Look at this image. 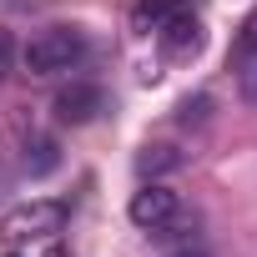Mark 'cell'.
Segmentation results:
<instances>
[{
	"label": "cell",
	"instance_id": "3",
	"mask_svg": "<svg viewBox=\"0 0 257 257\" xmlns=\"http://www.w3.org/2000/svg\"><path fill=\"white\" fill-rule=\"evenodd\" d=\"M177 212H182V197L167 182H142V192H132V202H126V217L142 232H162Z\"/></svg>",
	"mask_w": 257,
	"mask_h": 257
},
{
	"label": "cell",
	"instance_id": "12",
	"mask_svg": "<svg viewBox=\"0 0 257 257\" xmlns=\"http://www.w3.org/2000/svg\"><path fill=\"white\" fill-rule=\"evenodd\" d=\"M242 66H247V71H242V96L257 106V56H252V61H242Z\"/></svg>",
	"mask_w": 257,
	"mask_h": 257
},
{
	"label": "cell",
	"instance_id": "14",
	"mask_svg": "<svg viewBox=\"0 0 257 257\" xmlns=\"http://www.w3.org/2000/svg\"><path fill=\"white\" fill-rule=\"evenodd\" d=\"M0 192H6V172H0Z\"/></svg>",
	"mask_w": 257,
	"mask_h": 257
},
{
	"label": "cell",
	"instance_id": "7",
	"mask_svg": "<svg viewBox=\"0 0 257 257\" xmlns=\"http://www.w3.org/2000/svg\"><path fill=\"white\" fill-rule=\"evenodd\" d=\"M182 6H192V0H137V11H132V26H137L142 36H157V26H162L172 11H182Z\"/></svg>",
	"mask_w": 257,
	"mask_h": 257
},
{
	"label": "cell",
	"instance_id": "9",
	"mask_svg": "<svg viewBox=\"0 0 257 257\" xmlns=\"http://www.w3.org/2000/svg\"><path fill=\"white\" fill-rule=\"evenodd\" d=\"M257 56V6L247 11V21L237 26V41H232V61H252Z\"/></svg>",
	"mask_w": 257,
	"mask_h": 257
},
{
	"label": "cell",
	"instance_id": "8",
	"mask_svg": "<svg viewBox=\"0 0 257 257\" xmlns=\"http://www.w3.org/2000/svg\"><path fill=\"white\" fill-rule=\"evenodd\" d=\"M182 167V157H177V147H167V142H152V147H142V157H137V172L142 177H162V172H177Z\"/></svg>",
	"mask_w": 257,
	"mask_h": 257
},
{
	"label": "cell",
	"instance_id": "5",
	"mask_svg": "<svg viewBox=\"0 0 257 257\" xmlns=\"http://www.w3.org/2000/svg\"><path fill=\"white\" fill-rule=\"evenodd\" d=\"M157 41H162V51H167V56H177V61L197 56V51H202V21L192 16V6L172 11V16L157 26Z\"/></svg>",
	"mask_w": 257,
	"mask_h": 257
},
{
	"label": "cell",
	"instance_id": "10",
	"mask_svg": "<svg viewBox=\"0 0 257 257\" xmlns=\"http://www.w3.org/2000/svg\"><path fill=\"white\" fill-rule=\"evenodd\" d=\"M207 111H212V96H207V91H197V96H187V101L177 106V121H182V126H202V121H207Z\"/></svg>",
	"mask_w": 257,
	"mask_h": 257
},
{
	"label": "cell",
	"instance_id": "2",
	"mask_svg": "<svg viewBox=\"0 0 257 257\" xmlns=\"http://www.w3.org/2000/svg\"><path fill=\"white\" fill-rule=\"evenodd\" d=\"M66 227V202H51V197H36V202H21L0 217V237L11 247H36V242H51L61 237Z\"/></svg>",
	"mask_w": 257,
	"mask_h": 257
},
{
	"label": "cell",
	"instance_id": "4",
	"mask_svg": "<svg viewBox=\"0 0 257 257\" xmlns=\"http://www.w3.org/2000/svg\"><path fill=\"white\" fill-rule=\"evenodd\" d=\"M101 106H106V96H101V86H91V81H71V86H61L56 101H51V111H56L61 126H86V121L101 116Z\"/></svg>",
	"mask_w": 257,
	"mask_h": 257
},
{
	"label": "cell",
	"instance_id": "6",
	"mask_svg": "<svg viewBox=\"0 0 257 257\" xmlns=\"http://www.w3.org/2000/svg\"><path fill=\"white\" fill-rule=\"evenodd\" d=\"M56 167H61V142H56V137H26L21 172H26V177H51Z\"/></svg>",
	"mask_w": 257,
	"mask_h": 257
},
{
	"label": "cell",
	"instance_id": "1",
	"mask_svg": "<svg viewBox=\"0 0 257 257\" xmlns=\"http://www.w3.org/2000/svg\"><path fill=\"white\" fill-rule=\"evenodd\" d=\"M86 51H91L86 31H76V26H51V31H36V36L21 46V71H26L31 81H51V76L76 71V66L86 61Z\"/></svg>",
	"mask_w": 257,
	"mask_h": 257
},
{
	"label": "cell",
	"instance_id": "11",
	"mask_svg": "<svg viewBox=\"0 0 257 257\" xmlns=\"http://www.w3.org/2000/svg\"><path fill=\"white\" fill-rule=\"evenodd\" d=\"M16 61H21V51H16V41L0 31V81H6L11 71H16Z\"/></svg>",
	"mask_w": 257,
	"mask_h": 257
},
{
	"label": "cell",
	"instance_id": "13",
	"mask_svg": "<svg viewBox=\"0 0 257 257\" xmlns=\"http://www.w3.org/2000/svg\"><path fill=\"white\" fill-rule=\"evenodd\" d=\"M177 257H207V252H177Z\"/></svg>",
	"mask_w": 257,
	"mask_h": 257
}]
</instances>
